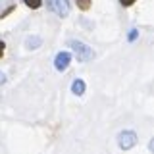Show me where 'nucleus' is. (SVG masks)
<instances>
[{
  "label": "nucleus",
  "instance_id": "5",
  "mask_svg": "<svg viewBox=\"0 0 154 154\" xmlns=\"http://www.w3.org/2000/svg\"><path fill=\"white\" fill-rule=\"evenodd\" d=\"M71 93L77 94V96H79V94H83V93H85V83H83L81 79H75L73 83H71Z\"/></svg>",
  "mask_w": 154,
  "mask_h": 154
},
{
  "label": "nucleus",
  "instance_id": "1",
  "mask_svg": "<svg viewBox=\"0 0 154 154\" xmlns=\"http://www.w3.org/2000/svg\"><path fill=\"white\" fill-rule=\"evenodd\" d=\"M69 46L73 48V52H75V56H77V60H79V62L93 60L94 52H93V48H91V46H87V45H83V42H79V41H71Z\"/></svg>",
  "mask_w": 154,
  "mask_h": 154
},
{
  "label": "nucleus",
  "instance_id": "12",
  "mask_svg": "<svg viewBox=\"0 0 154 154\" xmlns=\"http://www.w3.org/2000/svg\"><path fill=\"white\" fill-rule=\"evenodd\" d=\"M4 81H6V79H4V75H2V71H0V85H2V83H4Z\"/></svg>",
  "mask_w": 154,
  "mask_h": 154
},
{
  "label": "nucleus",
  "instance_id": "2",
  "mask_svg": "<svg viewBox=\"0 0 154 154\" xmlns=\"http://www.w3.org/2000/svg\"><path fill=\"white\" fill-rule=\"evenodd\" d=\"M46 6L60 17H66L69 14V2L67 0H46Z\"/></svg>",
  "mask_w": 154,
  "mask_h": 154
},
{
  "label": "nucleus",
  "instance_id": "8",
  "mask_svg": "<svg viewBox=\"0 0 154 154\" xmlns=\"http://www.w3.org/2000/svg\"><path fill=\"white\" fill-rule=\"evenodd\" d=\"M25 4L29 8H33V10H37V8H41V4H42V0H25Z\"/></svg>",
  "mask_w": 154,
  "mask_h": 154
},
{
  "label": "nucleus",
  "instance_id": "7",
  "mask_svg": "<svg viewBox=\"0 0 154 154\" xmlns=\"http://www.w3.org/2000/svg\"><path fill=\"white\" fill-rule=\"evenodd\" d=\"M77 2V8L79 10H89L91 8V0H75Z\"/></svg>",
  "mask_w": 154,
  "mask_h": 154
},
{
  "label": "nucleus",
  "instance_id": "3",
  "mask_svg": "<svg viewBox=\"0 0 154 154\" xmlns=\"http://www.w3.org/2000/svg\"><path fill=\"white\" fill-rule=\"evenodd\" d=\"M118 144L119 148H123V150H129V148H133L135 144H137V135L133 131H123L118 135Z\"/></svg>",
  "mask_w": 154,
  "mask_h": 154
},
{
  "label": "nucleus",
  "instance_id": "6",
  "mask_svg": "<svg viewBox=\"0 0 154 154\" xmlns=\"http://www.w3.org/2000/svg\"><path fill=\"white\" fill-rule=\"evenodd\" d=\"M41 42H42V41H41L38 37H29L25 45H27V48H38V46H41Z\"/></svg>",
  "mask_w": 154,
  "mask_h": 154
},
{
  "label": "nucleus",
  "instance_id": "11",
  "mask_svg": "<svg viewBox=\"0 0 154 154\" xmlns=\"http://www.w3.org/2000/svg\"><path fill=\"white\" fill-rule=\"evenodd\" d=\"M2 54H4V42L0 41V56H2Z\"/></svg>",
  "mask_w": 154,
  "mask_h": 154
},
{
  "label": "nucleus",
  "instance_id": "9",
  "mask_svg": "<svg viewBox=\"0 0 154 154\" xmlns=\"http://www.w3.org/2000/svg\"><path fill=\"white\" fill-rule=\"evenodd\" d=\"M119 2H122V6H131L135 0H119Z\"/></svg>",
  "mask_w": 154,
  "mask_h": 154
},
{
  "label": "nucleus",
  "instance_id": "4",
  "mask_svg": "<svg viewBox=\"0 0 154 154\" xmlns=\"http://www.w3.org/2000/svg\"><path fill=\"white\" fill-rule=\"evenodd\" d=\"M69 62H71V54H69V52H58L56 58H54V67L58 71H66L67 66H69Z\"/></svg>",
  "mask_w": 154,
  "mask_h": 154
},
{
  "label": "nucleus",
  "instance_id": "10",
  "mask_svg": "<svg viewBox=\"0 0 154 154\" xmlns=\"http://www.w3.org/2000/svg\"><path fill=\"white\" fill-rule=\"evenodd\" d=\"M137 35H139L137 31H131V33H129V41H135V38H137Z\"/></svg>",
  "mask_w": 154,
  "mask_h": 154
}]
</instances>
